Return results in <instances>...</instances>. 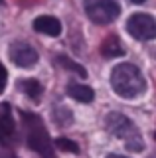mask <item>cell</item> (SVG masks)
Returning a JSON list of instances; mask_svg holds the SVG:
<instances>
[{
	"mask_svg": "<svg viewBox=\"0 0 156 158\" xmlns=\"http://www.w3.org/2000/svg\"><path fill=\"white\" fill-rule=\"evenodd\" d=\"M20 87H22V91L26 93V95L30 97L34 103L40 101V97H42V93H43V89H42V85H40V81H38V79H22V81H20Z\"/></svg>",
	"mask_w": 156,
	"mask_h": 158,
	"instance_id": "8fae6325",
	"label": "cell"
},
{
	"mask_svg": "<svg viewBox=\"0 0 156 158\" xmlns=\"http://www.w3.org/2000/svg\"><path fill=\"white\" fill-rule=\"evenodd\" d=\"M6 69H4V65L0 63V93L4 91V87H6Z\"/></svg>",
	"mask_w": 156,
	"mask_h": 158,
	"instance_id": "5bb4252c",
	"label": "cell"
},
{
	"mask_svg": "<svg viewBox=\"0 0 156 158\" xmlns=\"http://www.w3.org/2000/svg\"><path fill=\"white\" fill-rule=\"evenodd\" d=\"M10 59L18 67H34L38 61V52L26 42H14L10 46Z\"/></svg>",
	"mask_w": 156,
	"mask_h": 158,
	"instance_id": "8992f818",
	"label": "cell"
},
{
	"mask_svg": "<svg viewBox=\"0 0 156 158\" xmlns=\"http://www.w3.org/2000/svg\"><path fill=\"white\" fill-rule=\"evenodd\" d=\"M34 30L53 38V36H60L61 34V24H60V20L53 18V16H38L34 20Z\"/></svg>",
	"mask_w": 156,
	"mask_h": 158,
	"instance_id": "ba28073f",
	"label": "cell"
},
{
	"mask_svg": "<svg viewBox=\"0 0 156 158\" xmlns=\"http://www.w3.org/2000/svg\"><path fill=\"white\" fill-rule=\"evenodd\" d=\"M111 85L115 93L125 99H133L144 91V77L133 63H121L111 73Z\"/></svg>",
	"mask_w": 156,
	"mask_h": 158,
	"instance_id": "7a4b0ae2",
	"label": "cell"
},
{
	"mask_svg": "<svg viewBox=\"0 0 156 158\" xmlns=\"http://www.w3.org/2000/svg\"><path fill=\"white\" fill-rule=\"evenodd\" d=\"M107 158H126V156H121V154H109Z\"/></svg>",
	"mask_w": 156,
	"mask_h": 158,
	"instance_id": "9a60e30c",
	"label": "cell"
},
{
	"mask_svg": "<svg viewBox=\"0 0 156 158\" xmlns=\"http://www.w3.org/2000/svg\"><path fill=\"white\" fill-rule=\"evenodd\" d=\"M133 2H134V4H140V2H144V0H133Z\"/></svg>",
	"mask_w": 156,
	"mask_h": 158,
	"instance_id": "2e32d148",
	"label": "cell"
},
{
	"mask_svg": "<svg viewBox=\"0 0 156 158\" xmlns=\"http://www.w3.org/2000/svg\"><path fill=\"white\" fill-rule=\"evenodd\" d=\"M67 95L79 103H91L95 99V91L87 85H81V83H69L67 85Z\"/></svg>",
	"mask_w": 156,
	"mask_h": 158,
	"instance_id": "9c48e42d",
	"label": "cell"
},
{
	"mask_svg": "<svg viewBox=\"0 0 156 158\" xmlns=\"http://www.w3.org/2000/svg\"><path fill=\"white\" fill-rule=\"evenodd\" d=\"M105 127L113 136L125 140V144L129 150L133 152H142L144 150V140L140 136L138 128L129 117H125L123 113H109L105 118Z\"/></svg>",
	"mask_w": 156,
	"mask_h": 158,
	"instance_id": "3957f363",
	"label": "cell"
},
{
	"mask_svg": "<svg viewBox=\"0 0 156 158\" xmlns=\"http://www.w3.org/2000/svg\"><path fill=\"white\" fill-rule=\"evenodd\" d=\"M16 136V127H14V118H12V107L8 103L0 105V144L8 146L14 142Z\"/></svg>",
	"mask_w": 156,
	"mask_h": 158,
	"instance_id": "52a82bcc",
	"label": "cell"
},
{
	"mask_svg": "<svg viewBox=\"0 0 156 158\" xmlns=\"http://www.w3.org/2000/svg\"><path fill=\"white\" fill-rule=\"evenodd\" d=\"M55 146L60 148V150H67V152H79V148H77L75 142H71V140H67V138H57L55 140Z\"/></svg>",
	"mask_w": 156,
	"mask_h": 158,
	"instance_id": "4fadbf2b",
	"label": "cell"
},
{
	"mask_svg": "<svg viewBox=\"0 0 156 158\" xmlns=\"http://www.w3.org/2000/svg\"><path fill=\"white\" fill-rule=\"evenodd\" d=\"M22 123H24V136H26V144L28 148H32L40 158H57L55 156V148L50 135H47L43 121L34 113L22 111Z\"/></svg>",
	"mask_w": 156,
	"mask_h": 158,
	"instance_id": "6da1fadb",
	"label": "cell"
},
{
	"mask_svg": "<svg viewBox=\"0 0 156 158\" xmlns=\"http://www.w3.org/2000/svg\"><path fill=\"white\" fill-rule=\"evenodd\" d=\"M55 61H57V63H61V65L65 67V69H69V71H75L77 75H81V77H85V75H87V73H85V69L81 67L79 63H75V61H71V59H67L65 56H60V57L55 59Z\"/></svg>",
	"mask_w": 156,
	"mask_h": 158,
	"instance_id": "7c38bea8",
	"label": "cell"
},
{
	"mask_svg": "<svg viewBox=\"0 0 156 158\" xmlns=\"http://www.w3.org/2000/svg\"><path fill=\"white\" fill-rule=\"evenodd\" d=\"M126 32L130 34L136 40H142V42H148V40L156 38V20L150 16V14H133L126 22Z\"/></svg>",
	"mask_w": 156,
	"mask_h": 158,
	"instance_id": "5b68a950",
	"label": "cell"
},
{
	"mask_svg": "<svg viewBox=\"0 0 156 158\" xmlns=\"http://www.w3.org/2000/svg\"><path fill=\"white\" fill-rule=\"evenodd\" d=\"M101 53H103V57H107V59L119 57V56H123V53H125V48H123V44L119 42V38H117V36H109L103 42V46H101Z\"/></svg>",
	"mask_w": 156,
	"mask_h": 158,
	"instance_id": "30bf717a",
	"label": "cell"
},
{
	"mask_svg": "<svg viewBox=\"0 0 156 158\" xmlns=\"http://www.w3.org/2000/svg\"><path fill=\"white\" fill-rule=\"evenodd\" d=\"M85 12L95 24H111L121 14L117 0H87Z\"/></svg>",
	"mask_w": 156,
	"mask_h": 158,
	"instance_id": "277c9868",
	"label": "cell"
}]
</instances>
